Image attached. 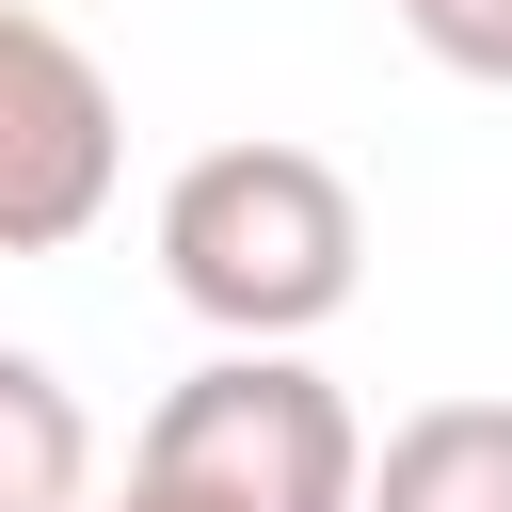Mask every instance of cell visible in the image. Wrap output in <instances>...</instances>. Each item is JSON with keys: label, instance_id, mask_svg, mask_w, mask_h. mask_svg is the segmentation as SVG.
Here are the masks:
<instances>
[{"label": "cell", "instance_id": "7", "mask_svg": "<svg viewBox=\"0 0 512 512\" xmlns=\"http://www.w3.org/2000/svg\"><path fill=\"white\" fill-rule=\"evenodd\" d=\"M80 512H176V496H160V480H128V496H80Z\"/></svg>", "mask_w": 512, "mask_h": 512}, {"label": "cell", "instance_id": "4", "mask_svg": "<svg viewBox=\"0 0 512 512\" xmlns=\"http://www.w3.org/2000/svg\"><path fill=\"white\" fill-rule=\"evenodd\" d=\"M368 512H512V400H416L368 448Z\"/></svg>", "mask_w": 512, "mask_h": 512}, {"label": "cell", "instance_id": "2", "mask_svg": "<svg viewBox=\"0 0 512 512\" xmlns=\"http://www.w3.org/2000/svg\"><path fill=\"white\" fill-rule=\"evenodd\" d=\"M128 480H160L176 512H368V432L304 352H208L192 384H160Z\"/></svg>", "mask_w": 512, "mask_h": 512}, {"label": "cell", "instance_id": "3", "mask_svg": "<svg viewBox=\"0 0 512 512\" xmlns=\"http://www.w3.org/2000/svg\"><path fill=\"white\" fill-rule=\"evenodd\" d=\"M112 192H128V96H112V64L64 16L0 0V256L96 240Z\"/></svg>", "mask_w": 512, "mask_h": 512}, {"label": "cell", "instance_id": "1", "mask_svg": "<svg viewBox=\"0 0 512 512\" xmlns=\"http://www.w3.org/2000/svg\"><path fill=\"white\" fill-rule=\"evenodd\" d=\"M160 288L224 336V352H304L352 288H368V208L320 144H208L160 176Z\"/></svg>", "mask_w": 512, "mask_h": 512}, {"label": "cell", "instance_id": "5", "mask_svg": "<svg viewBox=\"0 0 512 512\" xmlns=\"http://www.w3.org/2000/svg\"><path fill=\"white\" fill-rule=\"evenodd\" d=\"M80 480H96V416H80V384H64L48 352L0 336V512H80Z\"/></svg>", "mask_w": 512, "mask_h": 512}, {"label": "cell", "instance_id": "6", "mask_svg": "<svg viewBox=\"0 0 512 512\" xmlns=\"http://www.w3.org/2000/svg\"><path fill=\"white\" fill-rule=\"evenodd\" d=\"M448 80H480V96H512V0H384Z\"/></svg>", "mask_w": 512, "mask_h": 512}]
</instances>
